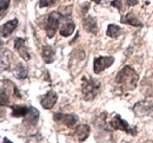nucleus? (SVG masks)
Returning a JSON list of instances; mask_svg holds the SVG:
<instances>
[{"label":"nucleus","mask_w":153,"mask_h":143,"mask_svg":"<svg viewBox=\"0 0 153 143\" xmlns=\"http://www.w3.org/2000/svg\"><path fill=\"white\" fill-rule=\"evenodd\" d=\"M17 77L19 79H24L27 77V70L22 64H18V71H17Z\"/></svg>","instance_id":"obj_19"},{"label":"nucleus","mask_w":153,"mask_h":143,"mask_svg":"<svg viewBox=\"0 0 153 143\" xmlns=\"http://www.w3.org/2000/svg\"><path fill=\"white\" fill-rule=\"evenodd\" d=\"M74 28H76V25L73 21L66 20L60 27V34L62 37H68L74 32Z\"/></svg>","instance_id":"obj_13"},{"label":"nucleus","mask_w":153,"mask_h":143,"mask_svg":"<svg viewBox=\"0 0 153 143\" xmlns=\"http://www.w3.org/2000/svg\"><path fill=\"white\" fill-rule=\"evenodd\" d=\"M60 18L61 14L59 12H53L48 16L47 20H46V33L48 38H53L57 30L59 28V24H60Z\"/></svg>","instance_id":"obj_3"},{"label":"nucleus","mask_w":153,"mask_h":143,"mask_svg":"<svg viewBox=\"0 0 153 143\" xmlns=\"http://www.w3.org/2000/svg\"><path fill=\"white\" fill-rule=\"evenodd\" d=\"M138 73L134 71L133 69L128 65L124 66L117 75L115 77V82L118 83L119 85H121L125 90H134L137 88V84H138Z\"/></svg>","instance_id":"obj_1"},{"label":"nucleus","mask_w":153,"mask_h":143,"mask_svg":"<svg viewBox=\"0 0 153 143\" xmlns=\"http://www.w3.org/2000/svg\"><path fill=\"white\" fill-rule=\"evenodd\" d=\"M133 110L137 115H147L153 110V97H147L144 101L137 103Z\"/></svg>","instance_id":"obj_6"},{"label":"nucleus","mask_w":153,"mask_h":143,"mask_svg":"<svg viewBox=\"0 0 153 143\" xmlns=\"http://www.w3.org/2000/svg\"><path fill=\"white\" fill-rule=\"evenodd\" d=\"M92 1H93V2H96V4H99L101 0H92Z\"/></svg>","instance_id":"obj_25"},{"label":"nucleus","mask_w":153,"mask_h":143,"mask_svg":"<svg viewBox=\"0 0 153 143\" xmlns=\"http://www.w3.org/2000/svg\"><path fill=\"white\" fill-rule=\"evenodd\" d=\"M18 25V20L17 19H12V20L7 21L6 24H4L1 26V36L5 38V37H8L17 27Z\"/></svg>","instance_id":"obj_12"},{"label":"nucleus","mask_w":153,"mask_h":143,"mask_svg":"<svg viewBox=\"0 0 153 143\" xmlns=\"http://www.w3.org/2000/svg\"><path fill=\"white\" fill-rule=\"evenodd\" d=\"M17 1H20V0H17Z\"/></svg>","instance_id":"obj_26"},{"label":"nucleus","mask_w":153,"mask_h":143,"mask_svg":"<svg viewBox=\"0 0 153 143\" xmlns=\"http://www.w3.org/2000/svg\"><path fill=\"white\" fill-rule=\"evenodd\" d=\"M114 63V58L113 57H108V56H104V57H98L94 59L93 63V70H94V73H100L102 72L105 69L110 67L112 64Z\"/></svg>","instance_id":"obj_5"},{"label":"nucleus","mask_w":153,"mask_h":143,"mask_svg":"<svg viewBox=\"0 0 153 143\" xmlns=\"http://www.w3.org/2000/svg\"><path fill=\"white\" fill-rule=\"evenodd\" d=\"M110 124H111V127L113 129H115V130H123V131H125L127 134H131V135H135L137 134L135 128L130 127V124L126 122V121H124L119 115H115L114 117L111 120Z\"/></svg>","instance_id":"obj_4"},{"label":"nucleus","mask_w":153,"mask_h":143,"mask_svg":"<svg viewBox=\"0 0 153 143\" xmlns=\"http://www.w3.org/2000/svg\"><path fill=\"white\" fill-rule=\"evenodd\" d=\"M82 26H84V28H85L87 32H90V33H92V34L98 33L97 21L93 17H90V16L86 17V18L82 20Z\"/></svg>","instance_id":"obj_11"},{"label":"nucleus","mask_w":153,"mask_h":143,"mask_svg":"<svg viewBox=\"0 0 153 143\" xmlns=\"http://www.w3.org/2000/svg\"><path fill=\"white\" fill-rule=\"evenodd\" d=\"M58 2V0H40L39 1V7H48V6H53Z\"/></svg>","instance_id":"obj_20"},{"label":"nucleus","mask_w":153,"mask_h":143,"mask_svg":"<svg viewBox=\"0 0 153 143\" xmlns=\"http://www.w3.org/2000/svg\"><path fill=\"white\" fill-rule=\"evenodd\" d=\"M121 22L123 24H128V25H132V26H137V27L143 26V24L139 21V19L134 16L133 13H127L126 16H124L121 18Z\"/></svg>","instance_id":"obj_15"},{"label":"nucleus","mask_w":153,"mask_h":143,"mask_svg":"<svg viewBox=\"0 0 153 143\" xmlns=\"http://www.w3.org/2000/svg\"><path fill=\"white\" fill-rule=\"evenodd\" d=\"M121 2H123V0H113V1L111 2V5H112L113 7H117L118 10H121V8H123Z\"/></svg>","instance_id":"obj_22"},{"label":"nucleus","mask_w":153,"mask_h":143,"mask_svg":"<svg viewBox=\"0 0 153 143\" xmlns=\"http://www.w3.org/2000/svg\"><path fill=\"white\" fill-rule=\"evenodd\" d=\"M126 2H127V5H130V6H134V5L138 4V0H126Z\"/></svg>","instance_id":"obj_23"},{"label":"nucleus","mask_w":153,"mask_h":143,"mask_svg":"<svg viewBox=\"0 0 153 143\" xmlns=\"http://www.w3.org/2000/svg\"><path fill=\"white\" fill-rule=\"evenodd\" d=\"M41 55H42L44 61L47 63V64H50V63H52V61H54V50L51 46H48V45H46V46L42 47Z\"/></svg>","instance_id":"obj_14"},{"label":"nucleus","mask_w":153,"mask_h":143,"mask_svg":"<svg viewBox=\"0 0 153 143\" xmlns=\"http://www.w3.org/2000/svg\"><path fill=\"white\" fill-rule=\"evenodd\" d=\"M57 101H58L57 94L54 91H48L44 96V98L41 100V106L44 109H46V110H50V109H52L54 106V104L57 103Z\"/></svg>","instance_id":"obj_9"},{"label":"nucleus","mask_w":153,"mask_h":143,"mask_svg":"<svg viewBox=\"0 0 153 143\" xmlns=\"http://www.w3.org/2000/svg\"><path fill=\"white\" fill-rule=\"evenodd\" d=\"M30 108H26L24 105H12V116L14 117H21L26 116L28 114Z\"/></svg>","instance_id":"obj_16"},{"label":"nucleus","mask_w":153,"mask_h":143,"mask_svg":"<svg viewBox=\"0 0 153 143\" xmlns=\"http://www.w3.org/2000/svg\"><path fill=\"white\" fill-rule=\"evenodd\" d=\"M10 5V0H1V16H4V12L7 10Z\"/></svg>","instance_id":"obj_21"},{"label":"nucleus","mask_w":153,"mask_h":143,"mask_svg":"<svg viewBox=\"0 0 153 143\" xmlns=\"http://www.w3.org/2000/svg\"><path fill=\"white\" fill-rule=\"evenodd\" d=\"M100 90V82L93 79V78H87L85 77L81 83V91L84 95L85 101H92L94 100L98 92Z\"/></svg>","instance_id":"obj_2"},{"label":"nucleus","mask_w":153,"mask_h":143,"mask_svg":"<svg viewBox=\"0 0 153 143\" xmlns=\"http://www.w3.org/2000/svg\"><path fill=\"white\" fill-rule=\"evenodd\" d=\"M106 33H107V36L111 37V38H117V37H119V36L121 34V28H120L118 25L112 24V25H108Z\"/></svg>","instance_id":"obj_17"},{"label":"nucleus","mask_w":153,"mask_h":143,"mask_svg":"<svg viewBox=\"0 0 153 143\" xmlns=\"http://www.w3.org/2000/svg\"><path fill=\"white\" fill-rule=\"evenodd\" d=\"M90 135V127L87 124H80L78 125L74 130V136L76 137V140L79 142L85 141Z\"/></svg>","instance_id":"obj_10"},{"label":"nucleus","mask_w":153,"mask_h":143,"mask_svg":"<svg viewBox=\"0 0 153 143\" xmlns=\"http://www.w3.org/2000/svg\"><path fill=\"white\" fill-rule=\"evenodd\" d=\"M4 143H12L10 140H7V139H4Z\"/></svg>","instance_id":"obj_24"},{"label":"nucleus","mask_w":153,"mask_h":143,"mask_svg":"<svg viewBox=\"0 0 153 143\" xmlns=\"http://www.w3.org/2000/svg\"><path fill=\"white\" fill-rule=\"evenodd\" d=\"M14 46H16V49H17L19 56L24 61H27L31 59V55H30V52H28L27 45H26V43H25V40H24L22 38H17L16 41H14Z\"/></svg>","instance_id":"obj_8"},{"label":"nucleus","mask_w":153,"mask_h":143,"mask_svg":"<svg viewBox=\"0 0 153 143\" xmlns=\"http://www.w3.org/2000/svg\"><path fill=\"white\" fill-rule=\"evenodd\" d=\"M53 118H54V121L64 123L65 125H67L70 128H73L78 123V116L73 115V114H60V112H57V114H54Z\"/></svg>","instance_id":"obj_7"},{"label":"nucleus","mask_w":153,"mask_h":143,"mask_svg":"<svg viewBox=\"0 0 153 143\" xmlns=\"http://www.w3.org/2000/svg\"><path fill=\"white\" fill-rule=\"evenodd\" d=\"M38 116H39L38 110L31 106V108H30V110H28V114L25 116V117H26L25 122H26V123H36L37 118H38ZM25 122H24V123H25Z\"/></svg>","instance_id":"obj_18"}]
</instances>
